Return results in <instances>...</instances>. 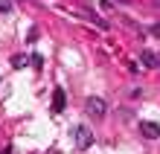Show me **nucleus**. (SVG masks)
<instances>
[{
	"instance_id": "nucleus-1",
	"label": "nucleus",
	"mask_w": 160,
	"mask_h": 154,
	"mask_svg": "<svg viewBox=\"0 0 160 154\" xmlns=\"http://www.w3.org/2000/svg\"><path fill=\"white\" fill-rule=\"evenodd\" d=\"M90 142H93V131H90V128H84V125H79V128H76V148L84 151Z\"/></svg>"
},
{
	"instance_id": "nucleus-2",
	"label": "nucleus",
	"mask_w": 160,
	"mask_h": 154,
	"mask_svg": "<svg viewBox=\"0 0 160 154\" xmlns=\"http://www.w3.org/2000/svg\"><path fill=\"white\" fill-rule=\"evenodd\" d=\"M84 111H88L90 113V117H105V102H102V99H96V96H90V99L88 102H84Z\"/></svg>"
},
{
	"instance_id": "nucleus-3",
	"label": "nucleus",
	"mask_w": 160,
	"mask_h": 154,
	"mask_svg": "<svg viewBox=\"0 0 160 154\" xmlns=\"http://www.w3.org/2000/svg\"><path fill=\"white\" fill-rule=\"evenodd\" d=\"M140 134L146 140H160V125L157 122H140Z\"/></svg>"
},
{
	"instance_id": "nucleus-4",
	"label": "nucleus",
	"mask_w": 160,
	"mask_h": 154,
	"mask_svg": "<svg viewBox=\"0 0 160 154\" xmlns=\"http://www.w3.org/2000/svg\"><path fill=\"white\" fill-rule=\"evenodd\" d=\"M64 105H67V96H64L61 87H55V90H52V111H55V113H61V111H64Z\"/></svg>"
},
{
	"instance_id": "nucleus-5",
	"label": "nucleus",
	"mask_w": 160,
	"mask_h": 154,
	"mask_svg": "<svg viewBox=\"0 0 160 154\" xmlns=\"http://www.w3.org/2000/svg\"><path fill=\"white\" fill-rule=\"evenodd\" d=\"M140 61H143L146 67H152V70H157V67H160V55H157V52H152V50H146L143 55H140Z\"/></svg>"
},
{
	"instance_id": "nucleus-6",
	"label": "nucleus",
	"mask_w": 160,
	"mask_h": 154,
	"mask_svg": "<svg viewBox=\"0 0 160 154\" xmlns=\"http://www.w3.org/2000/svg\"><path fill=\"white\" fill-rule=\"evenodd\" d=\"M29 64L35 67V70H41V64H44V58H41L38 52H32V55H29Z\"/></svg>"
},
{
	"instance_id": "nucleus-7",
	"label": "nucleus",
	"mask_w": 160,
	"mask_h": 154,
	"mask_svg": "<svg viewBox=\"0 0 160 154\" xmlns=\"http://www.w3.org/2000/svg\"><path fill=\"white\" fill-rule=\"evenodd\" d=\"M12 12V0H0V15H9Z\"/></svg>"
},
{
	"instance_id": "nucleus-8",
	"label": "nucleus",
	"mask_w": 160,
	"mask_h": 154,
	"mask_svg": "<svg viewBox=\"0 0 160 154\" xmlns=\"http://www.w3.org/2000/svg\"><path fill=\"white\" fill-rule=\"evenodd\" d=\"M23 64H26L23 55H12V67H23Z\"/></svg>"
}]
</instances>
